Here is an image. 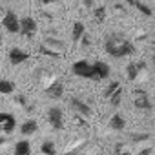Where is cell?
<instances>
[{"label": "cell", "mask_w": 155, "mask_h": 155, "mask_svg": "<svg viewBox=\"0 0 155 155\" xmlns=\"http://www.w3.org/2000/svg\"><path fill=\"white\" fill-rule=\"evenodd\" d=\"M104 49L110 57L113 58H120V57H128V55H133L135 53V46L120 37V35H111V37H106V42H104Z\"/></svg>", "instance_id": "cell-1"}, {"label": "cell", "mask_w": 155, "mask_h": 155, "mask_svg": "<svg viewBox=\"0 0 155 155\" xmlns=\"http://www.w3.org/2000/svg\"><path fill=\"white\" fill-rule=\"evenodd\" d=\"M71 69H73V73L77 77H81V79L93 81V64L91 62H88V60H77V62H73Z\"/></svg>", "instance_id": "cell-2"}, {"label": "cell", "mask_w": 155, "mask_h": 155, "mask_svg": "<svg viewBox=\"0 0 155 155\" xmlns=\"http://www.w3.org/2000/svg\"><path fill=\"white\" fill-rule=\"evenodd\" d=\"M2 28L8 33H20V18L17 17V13L8 11L2 18Z\"/></svg>", "instance_id": "cell-3"}, {"label": "cell", "mask_w": 155, "mask_h": 155, "mask_svg": "<svg viewBox=\"0 0 155 155\" xmlns=\"http://www.w3.org/2000/svg\"><path fill=\"white\" fill-rule=\"evenodd\" d=\"M48 122H49V126L53 130H62L64 128V113H62V110L57 108V106L49 108L48 110Z\"/></svg>", "instance_id": "cell-4"}, {"label": "cell", "mask_w": 155, "mask_h": 155, "mask_svg": "<svg viewBox=\"0 0 155 155\" xmlns=\"http://www.w3.org/2000/svg\"><path fill=\"white\" fill-rule=\"evenodd\" d=\"M93 64V81L99 82V81H106L110 77V66L104 62V60H95L91 62Z\"/></svg>", "instance_id": "cell-5"}, {"label": "cell", "mask_w": 155, "mask_h": 155, "mask_svg": "<svg viewBox=\"0 0 155 155\" xmlns=\"http://www.w3.org/2000/svg\"><path fill=\"white\" fill-rule=\"evenodd\" d=\"M37 29H38V26H37V20H35V18H31V17H22V20H20V33H22L24 37L31 38V37L37 33Z\"/></svg>", "instance_id": "cell-6"}, {"label": "cell", "mask_w": 155, "mask_h": 155, "mask_svg": "<svg viewBox=\"0 0 155 155\" xmlns=\"http://www.w3.org/2000/svg\"><path fill=\"white\" fill-rule=\"evenodd\" d=\"M69 104H71L73 111H77L79 115H82V117H91V108H90V104H86L81 97H71V99H69Z\"/></svg>", "instance_id": "cell-7"}, {"label": "cell", "mask_w": 155, "mask_h": 155, "mask_svg": "<svg viewBox=\"0 0 155 155\" xmlns=\"http://www.w3.org/2000/svg\"><path fill=\"white\" fill-rule=\"evenodd\" d=\"M133 104H135V108H137V110H140V111H148V110H151V101H150L148 93H146V91H142V90L135 91Z\"/></svg>", "instance_id": "cell-8"}, {"label": "cell", "mask_w": 155, "mask_h": 155, "mask_svg": "<svg viewBox=\"0 0 155 155\" xmlns=\"http://www.w3.org/2000/svg\"><path fill=\"white\" fill-rule=\"evenodd\" d=\"M15 126H17V119H15L11 113L0 111V128H2L4 133H13Z\"/></svg>", "instance_id": "cell-9"}, {"label": "cell", "mask_w": 155, "mask_h": 155, "mask_svg": "<svg viewBox=\"0 0 155 155\" xmlns=\"http://www.w3.org/2000/svg\"><path fill=\"white\" fill-rule=\"evenodd\" d=\"M8 57H9V62L13 66H18V64H22V62H26L29 58V53L26 49H22V48H13V49H9Z\"/></svg>", "instance_id": "cell-10"}, {"label": "cell", "mask_w": 155, "mask_h": 155, "mask_svg": "<svg viewBox=\"0 0 155 155\" xmlns=\"http://www.w3.org/2000/svg\"><path fill=\"white\" fill-rule=\"evenodd\" d=\"M46 93H48V97H51V99H60V97H64V84H62L60 81H53V82L46 88Z\"/></svg>", "instance_id": "cell-11"}, {"label": "cell", "mask_w": 155, "mask_h": 155, "mask_svg": "<svg viewBox=\"0 0 155 155\" xmlns=\"http://www.w3.org/2000/svg\"><path fill=\"white\" fill-rule=\"evenodd\" d=\"M144 69V62H130L128 66H126V75H128V79L130 81H135L137 77H139V73Z\"/></svg>", "instance_id": "cell-12"}, {"label": "cell", "mask_w": 155, "mask_h": 155, "mask_svg": "<svg viewBox=\"0 0 155 155\" xmlns=\"http://www.w3.org/2000/svg\"><path fill=\"white\" fill-rule=\"evenodd\" d=\"M84 35H86V26H84L82 22H73V29H71V40H73V42H81Z\"/></svg>", "instance_id": "cell-13"}, {"label": "cell", "mask_w": 155, "mask_h": 155, "mask_svg": "<svg viewBox=\"0 0 155 155\" xmlns=\"http://www.w3.org/2000/svg\"><path fill=\"white\" fill-rule=\"evenodd\" d=\"M37 130H38V124H37V120H33V119L24 120V122H22V126H20V133H22L24 137L37 133Z\"/></svg>", "instance_id": "cell-14"}, {"label": "cell", "mask_w": 155, "mask_h": 155, "mask_svg": "<svg viewBox=\"0 0 155 155\" xmlns=\"http://www.w3.org/2000/svg\"><path fill=\"white\" fill-rule=\"evenodd\" d=\"M126 2H128L130 6H133L135 9H139V13H142L144 17H151V15H153L151 8H150L148 4H144L142 0H126Z\"/></svg>", "instance_id": "cell-15"}, {"label": "cell", "mask_w": 155, "mask_h": 155, "mask_svg": "<svg viewBox=\"0 0 155 155\" xmlns=\"http://www.w3.org/2000/svg\"><path fill=\"white\" fill-rule=\"evenodd\" d=\"M110 128L113 131H122L126 128V119L120 115V113H115L111 119H110Z\"/></svg>", "instance_id": "cell-16"}, {"label": "cell", "mask_w": 155, "mask_h": 155, "mask_svg": "<svg viewBox=\"0 0 155 155\" xmlns=\"http://www.w3.org/2000/svg\"><path fill=\"white\" fill-rule=\"evenodd\" d=\"M15 155H31V144L29 140H18L15 144Z\"/></svg>", "instance_id": "cell-17"}, {"label": "cell", "mask_w": 155, "mask_h": 155, "mask_svg": "<svg viewBox=\"0 0 155 155\" xmlns=\"http://www.w3.org/2000/svg\"><path fill=\"white\" fill-rule=\"evenodd\" d=\"M15 91V84L13 81H8V79H0V93L2 95H9Z\"/></svg>", "instance_id": "cell-18"}, {"label": "cell", "mask_w": 155, "mask_h": 155, "mask_svg": "<svg viewBox=\"0 0 155 155\" xmlns=\"http://www.w3.org/2000/svg\"><path fill=\"white\" fill-rule=\"evenodd\" d=\"M120 88H122V86H120V82H119V81H111V82L106 86V90H104V99H108V101H110V97H111L117 90H120Z\"/></svg>", "instance_id": "cell-19"}, {"label": "cell", "mask_w": 155, "mask_h": 155, "mask_svg": "<svg viewBox=\"0 0 155 155\" xmlns=\"http://www.w3.org/2000/svg\"><path fill=\"white\" fill-rule=\"evenodd\" d=\"M40 151H42L44 155H55V153H57L55 142H53V140H44L42 146H40Z\"/></svg>", "instance_id": "cell-20"}, {"label": "cell", "mask_w": 155, "mask_h": 155, "mask_svg": "<svg viewBox=\"0 0 155 155\" xmlns=\"http://www.w3.org/2000/svg\"><path fill=\"white\" fill-rule=\"evenodd\" d=\"M42 44H44V46H48V48H51V49H58V51L66 49V46H64L60 40H57V38H46Z\"/></svg>", "instance_id": "cell-21"}, {"label": "cell", "mask_w": 155, "mask_h": 155, "mask_svg": "<svg viewBox=\"0 0 155 155\" xmlns=\"http://www.w3.org/2000/svg\"><path fill=\"white\" fill-rule=\"evenodd\" d=\"M93 17H95L97 22H104V18H106V8H104V6L95 8V9H93Z\"/></svg>", "instance_id": "cell-22"}, {"label": "cell", "mask_w": 155, "mask_h": 155, "mask_svg": "<svg viewBox=\"0 0 155 155\" xmlns=\"http://www.w3.org/2000/svg\"><path fill=\"white\" fill-rule=\"evenodd\" d=\"M120 102H122V88L117 90V91L110 97V104H111V106H119Z\"/></svg>", "instance_id": "cell-23"}, {"label": "cell", "mask_w": 155, "mask_h": 155, "mask_svg": "<svg viewBox=\"0 0 155 155\" xmlns=\"http://www.w3.org/2000/svg\"><path fill=\"white\" fill-rule=\"evenodd\" d=\"M40 53L42 55H46V57H60V53L58 51H55V49H51V48H48V46H44V44H40Z\"/></svg>", "instance_id": "cell-24"}, {"label": "cell", "mask_w": 155, "mask_h": 155, "mask_svg": "<svg viewBox=\"0 0 155 155\" xmlns=\"http://www.w3.org/2000/svg\"><path fill=\"white\" fill-rule=\"evenodd\" d=\"M17 102H18L20 106H26V102H28V101H26V97H24V95H18V97H17Z\"/></svg>", "instance_id": "cell-25"}, {"label": "cell", "mask_w": 155, "mask_h": 155, "mask_svg": "<svg viewBox=\"0 0 155 155\" xmlns=\"http://www.w3.org/2000/svg\"><path fill=\"white\" fill-rule=\"evenodd\" d=\"M82 44H84V46H90V44H91V42H90V37H88V35H84V37H82Z\"/></svg>", "instance_id": "cell-26"}, {"label": "cell", "mask_w": 155, "mask_h": 155, "mask_svg": "<svg viewBox=\"0 0 155 155\" xmlns=\"http://www.w3.org/2000/svg\"><path fill=\"white\" fill-rule=\"evenodd\" d=\"M42 4H51V2H55V0H40Z\"/></svg>", "instance_id": "cell-27"}, {"label": "cell", "mask_w": 155, "mask_h": 155, "mask_svg": "<svg viewBox=\"0 0 155 155\" xmlns=\"http://www.w3.org/2000/svg\"><path fill=\"white\" fill-rule=\"evenodd\" d=\"M0 42H2V31H0Z\"/></svg>", "instance_id": "cell-28"}]
</instances>
